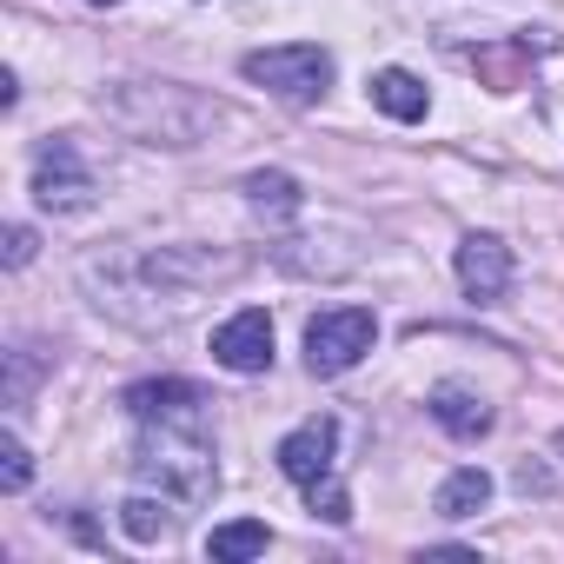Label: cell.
<instances>
[{
    "mask_svg": "<svg viewBox=\"0 0 564 564\" xmlns=\"http://www.w3.org/2000/svg\"><path fill=\"white\" fill-rule=\"evenodd\" d=\"M246 193H252L259 206L272 199L279 213H293V206H300V193H293V180H286V173H252V180H246Z\"/></svg>",
    "mask_w": 564,
    "mask_h": 564,
    "instance_id": "obj_15",
    "label": "cell"
},
{
    "mask_svg": "<svg viewBox=\"0 0 564 564\" xmlns=\"http://www.w3.org/2000/svg\"><path fill=\"white\" fill-rule=\"evenodd\" d=\"M333 445H339V425L333 419H306L300 432L279 438V471H286L293 485H319V478H333Z\"/></svg>",
    "mask_w": 564,
    "mask_h": 564,
    "instance_id": "obj_7",
    "label": "cell"
},
{
    "mask_svg": "<svg viewBox=\"0 0 564 564\" xmlns=\"http://www.w3.org/2000/svg\"><path fill=\"white\" fill-rule=\"evenodd\" d=\"M213 359H219L226 372H265V366H272V319H265L259 306L232 313V319L213 333Z\"/></svg>",
    "mask_w": 564,
    "mask_h": 564,
    "instance_id": "obj_5",
    "label": "cell"
},
{
    "mask_svg": "<svg viewBox=\"0 0 564 564\" xmlns=\"http://www.w3.org/2000/svg\"><path fill=\"white\" fill-rule=\"evenodd\" d=\"M432 419H438L452 438H485V432H491V405H485L471 386H452V379L432 392Z\"/></svg>",
    "mask_w": 564,
    "mask_h": 564,
    "instance_id": "obj_9",
    "label": "cell"
},
{
    "mask_svg": "<svg viewBox=\"0 0 564 564\" xmlns=\"http://www.w3.org/2000/svg\"><path fill=\"white\" fill-rule=\"evenodd\" d=\"M372 100H379L392 120H425V107H432V100H425V87H419L405 67H386V74L372 80Z\"/></svg>",
    "mask_w": 564,
    "mask_h": 564,
    "instance_id": "obj_11",
    "label": "cell"
},
{
    "mask_svg": "<svg viewBox=\"0 0 564 564\" xmlns=\"http://www.w3.org/2000/svg\"><path fill=\"white\" fill-rule=\"evenodd\" d=\"M246 80L265 87V94H279V100H319L333 87V54L306 47V41L265 47V54H246Z\"/></svg>",
    "mask_w": 564,
    "mask_h": 564,
    "instance_id": "obj_1",
    "label": "cell"
},
{
    "mask_svg": "<svg viewBox=\"0 0 564 564\" xmlns=\"http://www.w3.org/2000/svg\"><path fill=\"white\" fill-rule=\"evenodd\" d=\"M28 471H34V465H28V445H21V438H8V445H0V485L21 491V485H28Z\"/></svg>",
    "mask_w": 564,
    "mask_h": 564,
    "instance_id": "obj_16",
    "label": "cell"
},
{
    "mask_svg": "<svg viewBox=\"0 0 564 564\" xmlns=\"http://www.w3.org/2000/svg\"><path fill=\"white\" fill-rule=\"evenodd\" d=\"M372 339H379V319L366 306H333V313H319L306 326V366L319 379H339V372H352L372 352Z\"/></svg>",
    "mask_w": 564,
    "mask_h": 564,
    "instance_id": "obj_2",
    "label": "cell"
},
{
    "mask_svg": "<svg viewBox=\"0 0 564 564\" xmlns=\"http://www.w3.org/2000/svg\"><path fill=\"white\" fill-rule=\"evenodd\" d=\"M306 505H313V518H326V524H346V518H352V498H346V485H339V478L306 485Z\"/></svg>",
    "mask_w": 564,
    "mask_h": 564,
    "instance_id": "obj_14",
    "label": "cell"
},
{
    "mask_svg": "<svg viewBox=\"0 0 564 564\" xmlns=\"http://www.w3.org/2000/svg\"><path fill=\"white\" fill-rule=\"evenodd\" d=\"M140 471L160 478V491H173V498H206V491H213V445H206L199 432L173 438L166 419H160V438H147Z\"/></svg>",
    "mask_w": 564,
    "mask_h": 564,
    "instance_id": "obj_3",
    "label": "cell"
},
{
    "mask_svg": "<svg viewBox=\"0 0 564 564\" xmlns=\"http://www.w3.org/2000/svg\"><path fill=\"white\" fill-rule=\"evenodd\" d=\"M458 286H465L478 306L505 300V286H511V252H505L498 232H471V239L458 246Z\"/></svg>",
    "mask_w": 564,
    "mask_h": 564,
    "instance_id": "obj_6",
    "label": "cell"
},
{
    "mask_svg": "<svg viewBox=\"0 0 564 564\" xmlns=\"http://www.w3.org/2000/svg\"><path fill=\"white\" fill-rule=\"evenodd\" d=\"M485 498H491V478L478 465H465L438 485V518H471V511H485Z\"/></svg>",
    "mask_w": 564,
    "mask_h": 564,
    "instance_id": "obj_12",
    "label": "cell"
},
{
    "mask_svg": "<svg viewBox=\"0 0 564 564\" xmlns=\"http://www.w3.org/2000/svg\"><path fill=\"white\" fill-rule=\"evenodd\" d=\"M34 193H41V206H54V213H80V206L94 199V173L80 166L74 140L41 147V160H34Z\"/></svg>",
    "mask_w": 564,
    "mask_h": 564,
    "instance_id": "obj_4",
    "label": "cell"
},
{
    "mask_svg": "<svg viewBox=\"0 0 564 564\" xmlns=\"http://www.w3.org/2000/svg\"><path fill=\"white\" fill-rule=\"evenodd\" d=\"M193 405H206V392L186 386V379H147V386L127 392V412H133L140 425H147V419H193Z\"/></svg>",
    "mask_w": 564,
    "mask_h": 564,
    "instance_id": "obj_8",
    "label": "cell"
},
{
    "mask_svg": "<svg viewBox=\"0 0 564 564\" xmlns=\"http://www.w3.org/2000/svg\"><path fill=\"white\" fill-rule=\"evenodd\" d=\"M94 8H113V0H94Z\"/></svg>",
    "mask_w": 564,
    "mask_h": 564,
    "instance_id": "obj_18",
    "label": "cell"
},
{
    "mask_svg": "<svg viewBox=\"0 0 564 564\" xmlns=\"http://www.w3.org/2000/svg\"><path fill=\"white\" fill-rule=\"evenodd\" d=\"M272 544V531L259 524V518H232V524H219L213 538H206V557L213 564H246V557H259Z\"/></svg>",
    "mask_w": 564,
    "mask_h": 564,
    "instance_id": "obj_10",
    "label": "cell"
},
{
    "mask_svg": "<svg viewBox=\"0 0 564 564\" xmlns=\"http://www.w3.org/2000/svg\"><path fill=\"white\" fill-rule=\"evenodd\" d=\"M28 252H34V232H28V226H14V232H8V259H14V265H28Z\"/></svg>",
    "mask_w": 564,
    "mask_h": 564,
    "instance_id": "obj_17",
    "label": "cell"
},
{
    "mask_svg": "<svg viewBox=\"0 0 564 564\" xmlns=\"http://www.w3.org/2000/svg\"><path fill=\"white\" fill-rule=\"evenodd\" d=\"M120 524H127V538H140V544H153V538L173 531L166 505H153V498H127V505H120Z\"/></svg>",
    "mask_w": 564,
    "mask_h": 564,
    "instance_id": "obj_13",
    "label": "cell"
}]
</instances>
